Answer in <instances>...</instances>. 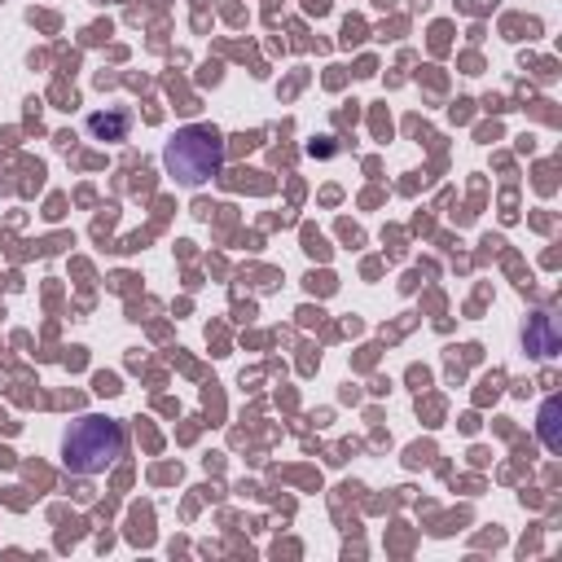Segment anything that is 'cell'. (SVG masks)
I'll list each match as a JSON object with an SVG mask.
<instances>
[{
	"label": "cell",
	"mask_w": 562,
	"mask_h": 562,
	"mask_svg": "<svg viewBox=\"0 0 562 562\" xmlns=\"http://www.w3.org/2000/svg\"><path fill=\"white\" fill-rule=\"evenodd\" d=\"M123 457V426L114 417H101V413H88L79 417L66 439H61V461L70 474H105L114 461Z\"/></svg>",
	"instance_id": "6da1fadb"
},
{
	"label": "cell",
	"mask_w": 562,
	"mask_h": 562,
	"mask_svg": "<svg viewBox=\"0 0 562 562\" xmlns=\"http://www.w3.org/2000/svg\"><path fill=\"white\" fill-rule=\"evenodd\" d=\"M162 162H167V171H171L180 184L198 189V184H206L211 176H220V167H224V136H220L215 127H202V123L180 127V132L167 140Z\"/></svg>",
	"instance_id": "7a4b0ae2"
},
{
	"label": "cell",
	"mask_w": 562,
	"mask_h": 562,
	"mask_svg": "<svg viewBox=\"0 0 562 562\" xmlns=\"http://www.w3.org/2000/svg\"><path fill=\"white\" fill-rule=\"evenodd\" d=\"M522 351L536 356V360H553V356L562 351V329H558L553 312L536 307V312L527 316V325H522Z\"/></svg>",
	"instance_id": "3957f363"
},
{
	"label": "cell",
	"mask_w": 562,
	"mask_h": 562,
	"mask_svg": "<svg viewBox=\"0 0 562 562\" xmlns=\"http://www.w3.org/2000/svg\"><path fill=\"white\" fill-rule=\"evenodd\" d=\"M127 127H132V114H127V110H119V105L88 114V132H92L97 140H123V136H127Z\"/></svg>",
	"instance_id": "277c9868"
},
{
	"label": "cell",
	"mask_w": 562,
	"mask_h": 562,
	"mask_svg": "<svg viewBox=\"0 0 562 562\" xmlns=\"http://www.w3.org/2000/svg\"><path fill=\"white\" fill-rule=\"evenodd\" d=\"M558 413H562V400H558V395H549V400L540 404V443H544L549 452H558V448H562V435H558Z\"/></svg>",
	"instance_id": "5b68a950"
}]
</instances>
